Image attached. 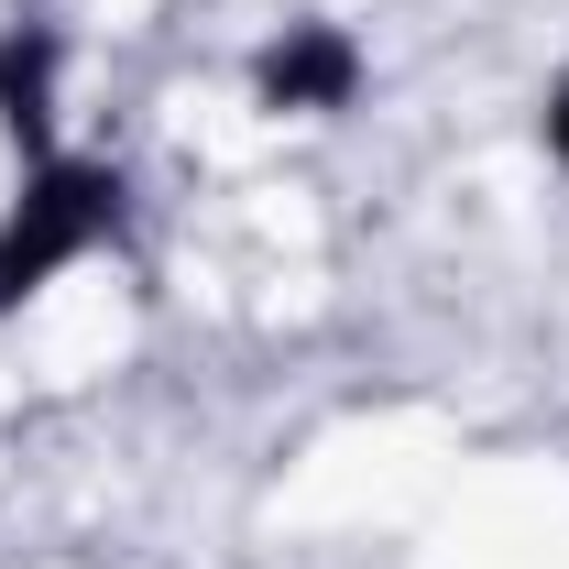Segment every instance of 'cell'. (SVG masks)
I'll return each mask as SVG.
<instances>
[{
    "instance_id": "cell-1",
    "label": "cell",
    "mask_w": 569,
    "mask_h": 569,
    "mask_svg": "<svg viewBox=\"0 0 569 569\" xmlns=\"http://www.w3.org/2000/svg\"><path fill=\"white\" fill-rule=\"evenodd\" d=\"M132 230V176L110 153H44L22 164V198L0 209V318H22L56 274L110 252Z\"/></svg>"
},
{
    "instance_id": "cell-2",
    "label": "cell",
    "mask_w": 569,
    "mask_h": 569,
    "mask_svg": "<svg viewBox=\"0 0 569 569\" xmlns=\"http://www.w3.org/2000/svg\"><path fill=\"white\" fill-rule=\"evenodd\" d=\"M361 88H372V56H361L351 22H284L252 44V110L263 121H340Z\"/></svg>"
},
{
    "instance_id": "cell-3",
    "label": "cell",
    "mask_w": 569,
    "mask_h": 569,
    "mask_svg": "<svg viewBox=\"0 0 569 569\" xmlns=\"http://www.w3.org/2000/svg\"><path fill=\"white\" fill-rule=\"evenodd\" d=\"M67 22H44V11H11L0 22V142L22 153V164H44L56 153V121H67Z\"/></svg>"
},
{
    "instance_id": "cell-4",
    "label": "cell",
    "mask_w": 569,
    "mask_h": 569,
    "mask_svg": "<svg viewBox=\"0 0 569 569\" xmlns=\"http://www.w3.org/2000/svg\"><path fill=\"white\" fill-rule=\"evenodd\" d=\"M537 142H548V164L569 176V77L548 88V110H537Z\"/></svg>"
}]
</instances>
